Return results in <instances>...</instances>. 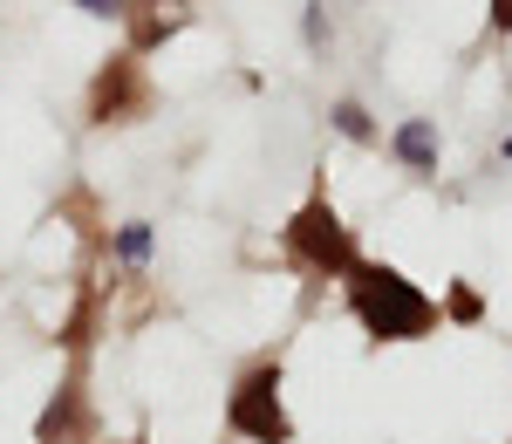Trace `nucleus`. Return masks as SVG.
<instances>
[{
	"label": "nucleus",
	"mask_w": 512,
	"mask_h": 444,
	"mask_svg": "<svg viewBox=\"0 0 512 444\" xmlns=\"http://www.w3.org/2000/svg\"><path fill=\"white\" fill-rule=\"evenodd\" d=\"M349 315L376 342H424L444 315H437V301L424 294L417 281H403L396 267H383V260H355V274L349 281Z\"/></svg>",
	"instance_id": "obj_1"
},
{
	"label": "nucleus",
	"mask_w": 512,
	"mask_h": 444,
	"mask_svg": "<svg viewBox=\"0 0 512 444\" xmlns=\"http://www.w3.org/2000/svg\"><path fill=\"white\" fill-rule=\"evenodd\" d=\"M280 246H287V260L301 267V274H315V281H349L355 260H362V246H355V226H342V212L328 199H308L287 226H280Z\"/></svg>",
	"instance_id": "obj_2"
},
{
	"label": "nucleus",
	"mask_w": 512,
	"mask_h": 444,
	"mask_svg": "<svg viewBox=\"0 0 512 444\" xmlns=\"http://www.w3.org/2000/svg\"><path fill=\"white\" fill-rule=\"evenodd\" d=\"M226 424L246 444H294V417L280 404V363H253L226 397Z\"/></svg>",
	"instance_id": "obj_3"
},
{
	"label": "nucleus",
	"mask_w": 512,
	"mask_h": 444,
	"mask_svg": "<svg viewBox=\"0 0 512 444\" xmlns=\"http://www.w3.org/2000/svg\"><path fill=\"white\" fill-rule=\"evenodd\" d=\"M151 110V76L137 55H110L89 82V123H137Z\"/></svg>",
	"instance_id": "obj_4"
},
{
	"label": "nucleus",
	"mask_w": 512,
	"mask_h": 444,
	"mask_svg": "<svg viewBox=\"0 0 512 444\" xmlns=\"http://www.w3.org/2000/svg\"><path fill=\"white\" fill-rule=\"evenodd\" d=\"M35 444H96V417H89V397H82L76 376L48 397V410L35 424Z\"/></svg>",
	"instance_id": "obj_5"
},
{
	"label": "nucleus",
	"mask_w": 512,
	"mask_h": 444,
	"mask_svg": "<svg viewBox=\"0 0 512 444\" xmlns=\"http://www.w3.org/2000/svg\"><path fill=\"white\" fill-rule=\"evenodd\" d=\"M130 55H144V48H158L164 35H178L185 28V0H130Z\"/></svg>",
	"instance_id": "obj_6"
},
{
	"label": "nucleus",
	"mask_w": 512,
	"mask_h": 444,
	"mask_svg": "<svg viewBox=\"0 0 512 444\" xmlns=\"http://www.w3.org/2000/svg\"><path fill=\"white\" fill-rule=\"evenodd\" d=\"M390 151H396V164H410V171H437V123H424V117H410L403 130L390 137Z\"/></svg>",
	"instance_id": "obj_7"
},
{
	"label": "nucleus",
	"mask_w": 512,
	"mask_h": 444,
	"mask_svg": "<svg viewBox=\"0 0 512 444\" xmlns=\"http://www.w3.org/2000/svg\"><path fill=\"white\" fill-rule=\"evenodd\" d=\"M437 315H451V322H458V328H472L478 315H485V294H478L472 281H458V287H451V294H444V308H437Z\"/></svg>",
	"instance_id": "obj_8"
},
{
	"label": "nucleus",
	"mask_w": 512,
	"mask_h": 444,
	"mask_svg": "<svg viewBox=\"0 0 512 444\" xmlns=\"http://www.w3.org/2000/svg\"><path fill=\"white\" fill-rule=\"evenodd\" d=\"M117 260H130V267L151 260V226H144V219H130V226L117 233Z\"/></svg>",
	"instance_id": "obj_9"
},
{
	"label": "nucleus",
	"mask_w": 512,
	"mask_h": 444,
	"mask_svg": "<svg viewBox=\"0 0 512 444\" xmlns=\"http://www.w3.org/2000/svg\"><path fill=\"white\" fill-rule=\"evenodd\" d=\"M335 130H342V137H355V144H369V137H376V123H369V110H362V103H335Z\"/></svg>",
	"instance_id": "obj_10"
},
{
	"label": "nucleus",
	"mask_w": 512,
	"mask_h": 444,
	"mask_svg": "<svg viewBox=\"0 0 512 444\" xmlns=\"http://www.w3.org/2000/svg\"><path fill=\"white\" fill-rule=\"evenodd\" d=\"M55 342H62V349H82V342H89V294L69 308V322H62V335H55Z\"/></svg>",
	"instance_id": "obj_11"
},
{
	"label": "nucleus",
	"mask_w": 512,
	"mask_h": 444,
	"mask_svg": "<svg viewBox=\"0 0 512 444\" xmlns=\"http://www.w3.org/2000/svg\"><path fill=\"white\" fill-rule=\"evenodd\" d=\"M82 14H96V21H123L130 14V0H76Z\"/></svg>",
	"instance_id": "obj_12"
},
{
	"label": "nucleus",
	"mask_w": 512,
	"mask_h": 444,
	"mask_svg": "<svg viewBox=\"0 0 512 444\" xmlns=\"http://www.w3.org/2000/svg\"><path fill=\"white\" fill-rule=\"evenodd\" d=\"M492 28H499V35H512V0H492Z\"/></svg>",
	"instance_id": "obj_13"
},
{
	"label": "nucleus",
	"mask_w": 512,
	"mask_h": 444,
	"mask_svg": "<svg viewBox=\"0 0 512 444\" xmlns=\"http://www.w3.org/2000/svg\"><path fill=\"white\" fill-rule=\"evenodd\" d=\"M117 444H144V438H117Z\"/></svg>",
	"instance_id": "obj_14"
},
{
	"label": "nucleus",
	"mask_w": 512,
	"mask_h": 444,
	"mask_svg": "<svg viewBox=\"0 0 512 444\" xmlns=\"http://www.w3.org/2000/svg\"><path fill=\"white\" fill-rule=\"evenodd\" d=\"M506 158H512V137H506Z\"/></svg>",
	"instance_id": "obj_15"
}]
</instances>
